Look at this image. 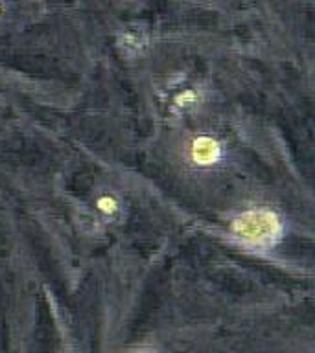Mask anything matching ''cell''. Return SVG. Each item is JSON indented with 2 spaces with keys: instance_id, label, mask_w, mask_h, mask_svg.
Listing matches in <instances>:
<instances>
[{
  "instance_id": "obj_1",
  "label": "cell",
  "mask_w": 315,
  "mask_h": 353,
  "mask_svg": "<svg viewBox=\"0 0 315 353\" xmlns=\"http://www.w3.org/2000/svg\"><path fill=\"white\" fill-rule=\"evenodd\" d=\"M231 230L238 241L253 250H271L284 237V223L269 208H251L236 215Z\"/></svg>"
},
{
  "instance_id": "obj_2",
  "label": "cell",
  "mask_w": 315,
  "mask_h": 353,
  "mask_svg": "<svg viewBox=\"0 0 315 353\" xmlns=\"http://www.w3.org/2000/svg\"><path fill=\"white\" fill-rule=\"evenodd\" d=\"M192 159L199 165H210L221 157V145L210 137H199L192 143Z\"/></svg>"
},
{
  "instance_id": "obj_3",
  "label": "cell",
  "mask_w": 315,
  "mask_h": 353,
  "mask_svg": "<svg viewBox=\"0 0 315 353\" xmlns=\"http://www.w3.org/2000/svg\"><path fill=\"white\" fill-rule=\"evenodd\" d=\"M98 208L104 210L105 214H113V212H116L118 210V204H116V201L113 197H102L98 201Z\"/></svg>"
}]
</instances>
